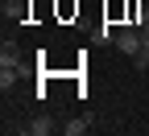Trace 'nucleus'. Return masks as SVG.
Masks as SVG:
<instances>
[{
	"label": "nucleus",
	"instance_id": "obj_5",
	"mask_svg": "<svg viewBox=\"0 0 149 136\" xmlns=\"http://www.w3.org/2000/svg\"><path fill=\"white\" fill-rule=\"evenodd\" d=\"M133 62H137V70H149V50H141V54H133Z\"/></svg>",
	"mask_w": 149,
	"mask_h": 136
},
{
	"label": "nucleus",
	"instance_id": "obj_4",
	"mask_svg": "<svg viewBox=\"0 0 149 136\" xmlns=\"http://www.w3.org/2000/svg\"><path fill=\"white\" fill-rule=\"evenodd\" d=\"M29 132H33V136H50V132H54V120H50V115H37V120L29 124Z\"/></svg>",
	"mask_w": 149,
	"mask_h": 136
},
{
	"label": "nucleus",
	"instance_id": "obj_2",
	"mask_svg": "<svg viewBox=\"0 0 149 136\" xmlns=\"http://www.w3.org/2000/svg\"><path fill=\"white\" fill-rule=\"evenodd\" d=\"M116 50H120V54H128V58H133V54H141V50H145L141 29H116Z\"/></svg>",
	"mask_w": 149,
	"mask_h": 136
},
{
	"label": "nucleus",
	"instance_id": "obj_6",
	"mask_svg": "<svg viewBox=\"0 0 149 136\" xmlns=\"http://www.w3.org/2000/svg\"><path fill=\"white\" fill-rule=\"evenodd\" d=\"M141 41H145V50H149V25H145V29H141Z\"/></svg>",
	"mask_w": 149,
	"mask_h": 136
},
{
	"label": "nucleus",
	"instance_id": "obj_3",
	"mask_svg": "<svg viewBox=\"0 0 149 136\" xmlns=\"http://www.w3.org/2000/svg\"><path fill=\"white\" fill-rule=\"evenodd\" d=\"M91 124H95V115H79V120H66V128H62V132H66V136H83Z\"/></svg>",
	"mask_w": 149,
	"mask_h": 136
},
{
	"label": "nucleus",
	"instance_id": "obj_1",
	"mask_svg": "<svg viewBox=\"0 0 149 136\" xmlns=\"http://www.w3.org/2000/svg\"><path fill=\"white\" fill-rule=\"evenodd\" d=\"M21 79H25V66L17 62V54H13V50L4 46V54H0V87L8 91L13 83H21Z\"/></svg>",
	"mask_w": 149,
	"mask_h": 136
}]
</instances>
